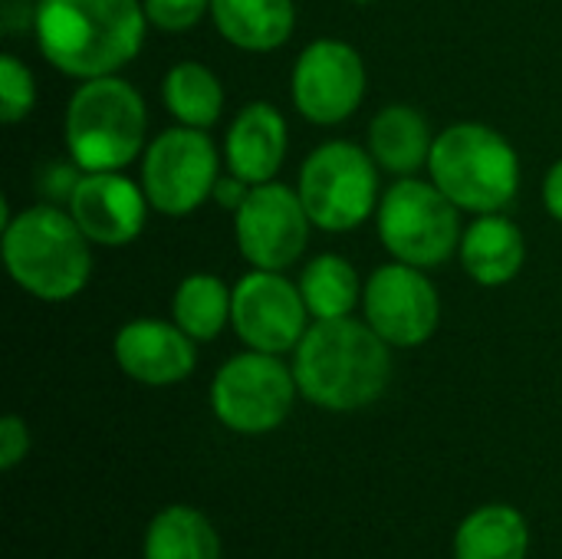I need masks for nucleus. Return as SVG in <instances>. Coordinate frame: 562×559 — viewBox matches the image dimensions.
Masks as SVG:
<instances>
[{
    "instance_id": "obj_1",
    "label": "nucleus",
    "mask_w": 562,
    "mask_h": 559,
    "mask_svg": "<svg viewBox=\"0 0 562 559\" xmlns=\"http://www.w3.org/2000/svg\"><path fill=\"white\" fill-rule=\"evenodd\" d=\"M142 0H40L36 46L49 66L72 79L115 76L145 43Z\"/></svg>"
},
{
    "instance_id": "obj_2",
    "label": "nucleus",
    "mask_w": 562,
    "mask_h": 559,
    "mask_svg": "<svg viewBox=\"0 0 562 559\" xmlns=\"http://www.w3.org/2000/svg\"><path fill=\"white\" fill-rule=\"evenodd\" d=\"M293 376L313 405L359 412L389 389L392 346L366 320H316L293 349Z\"/></svg>"
},
{
    "instance_id": "obj_3",
    "label": "nucleus",
    "mask_w": 562,
    "mask_h": 559,
    "mask_svg": "<svg viewBox=\"0 0 562 559\" xmlns=\"http://www.w3.org/2000/svg\"><path fill=\"white\" fill-rule=\"evenodd\" d=\"M0 221L3 264L23 293L43 303H66L86 290L92 273V241L69 211L56 204H36L10 217L3 208Z\"/></svg>"
},
{
    "instance_id": "obj_4",
    "label": "nucleus",
    "mask_w": 562,
    "mask_h": 559,
    "mask_svg": "<svg viewBox=\"0 0 562 559\" xmlns=\"http://www.w3.org/2000/svg\"><path fill=\"white\" fill-rule=\"evenodd\" d=\"M428 175L461 211L497 214L517 198L520 158L497 128L458 122L435 135Z\"/></svg>"
},
{
    "instance_id": "obj_5",
    "label": "nucleus",
    "mask_w": 562,
    "mask_h": 559,
    "mask_svg": "<svg viewBox=\"0 0 562 559\" xmlns=\"http://www.w3.org/2000/svg\"><path fill=\"white\" fill-rule=\"evenodd\" d=\"M142 92L119 79H82L66 105V148L79 171H122L145 145Z\"/></svg>"
},
{
    "instance_id": "obj_6",
    "label": "nucleus",
    "mask_w": 562,
    "mask_h": 559,
    "mask_svg": "<svg viewBox=\"0 0 562 559\" xmlns=\"http://www.w3.org/2000/svg\"><path fill=\"white\" fill-rule=\"evenodd\" d=\"M458 211L435 181L402 178L382 194L375 211L382 247L402 264L422 270L441 267L461 247Z\"/></svg>"
},
{
    "instance_id": "obj_7",
    "label": "nucleus",
    "mask_w": 562,
    "mask_h": 559,
    "mask_svg": "<svg viewBox=\"0 0 562 559\" xmlns=\"http://www.w3.org/2000/svg\"><path fill=\"white\" fill-rule=\"evenodd\" d=\"M296 191L319 231H352L379 204L375 158L352 142H326L303 161Z\"/></svg>"
},
{
    "instance_id": "obj_8",
    "label": "nucleus",
    "mask_w": 562,
    "mask_h": 559,
    "mask_svg": "<svg viewBox=\"0 0 562 559\" xmlns=\"http://www.w3.org/2000/svg\"><path fill=\"white\" fill-rule=\"evenodd\" d=\"M296 392V376L280 356L247 349L217 369L211 409L237 435H267L290 418Z\"/></svg>"
},
{
    "instance_id": "obj_9",
    "label": "nucleus",
    "mask_w": 562,
    "mask_h": 559,
    "mask_svg": "<svg viewBox=\"0 0 562 559\" xmlns=\"http://www.w3.org/2000/svg\"><path fill=\"white\" fill-rule=\"evenodd\" d=\"M148 204L165 217L194 214L217 188V148L204 128L175 125L161 132L142 161Z\"/></svg>"
},
{
    "instance_id": "obj_10",
    "label": "nucleus",
    "mask_w": 562,
    "mask_h": 559,
    "mask_svg": "<svg viewBox=\"0 0 562 559\" xmlns=\"http://www.w3.org/2000/svg\"><path fill=\"white\" fill-rule=\"evenodd\" d=\"M310 214L300 201V191L263 181L250 185L244 204L234 211L237 250L254 270H286L296 264L310 241Z\"/></svg>"
},
{
    "instance_id": "obj_11",
    "label": "nucleus",
    "mask_w": 562,
    "mask_h": 559,
    "mask_svg": "<svg viewBox=\"0 0 562 559\" xmlns=\"http://www.w3.org/2000/svg\"><path fill=\"white\" fill-rule=\"evenodd\" d=\"M310 320L300 283L286 280L283 270H250L234 287L231 326L247 349L270 356L293 353Z\"/></svg>"
},
{
    "instance_id": "obj_12",
    "label": "nucleus",
    "mask_w": 562,
    "mask_h": 559,
    "mask_svg": "<svg viewBox=\"0 0 562 559\" xmlns=\"http://www.w3.org/2000/svg\"><path fill=\"white\" fill-rule=\"evenodd\" d=\"M366 323L395 349L422 346L435 336L441 300L422 267L392 260L379 267L362 287Z\"/></svg>"
},
{
    "instance_id": "obj_13",
    "label": "nucleus",
    "mask_w": 562,
    "mask_h": 559,
    "mask_svg": "<svg viewBox=\"0 0 562 559\" xmlns=\"http://www.w3.org/2000/svg\"><path fill=\"white\" fill-rule=\"evenodd\" d=\"M366 63L342 40H316L293 63V105L313 125L346 122L366 99Z\"/></svg>"
},
{
    "instance_id": "obj_14",
    "label": "nucleus",
    "mask_w": 562,
    "mask_h": 559,
    "mask_svg": "<svg viewBox=\"0 0 562 559\" xmlns=\"http://www.w3.org/2000/svg\"><path fill=\"white\" fill-rule=\"evenodd\" d=\"M148 208L145 188L122 171H82L66 201V211L99 247L132 244L145 227Z\"/></svg>"
},
{
    "instance_id": "obj_15",
    "label": "nucleus",
    "mask_w": 562,
    "mask_h": 559,
    "mask_svg": "<svg viewBox=\"0 0 562 559\" xmlns=\"http://www.w3.org/2000/svg\"><path fill=\"white\" fill-rule=\"evenodd\" d=\"M115 362L119 369L142 382V385H175L184 382L194 366H198V353H194V339L171 320H132L115 333Z\"/></svg>"
},
{
    "instance_id": "obj_16",
    "label": "nucleus",
    "mask_w": 562,
    "mask_h": 559,
    "mask_svg": "<svg viewBox=\"0 0 562 559\" xmlns=\"http://www.w3.org/2000/svg\"><path fill=\"white\" fill-rule=\"evenodd\" d=\"M286 119L270 102H250L237 112V119L227 128L224 155L231 175H237L247 185L273 181L286 158Z\"/></svg>"
},
{
    "instance_id": "obj_17",
    "label": "nucleus",
    "mask_w": 562,
    "mask_h": 559,
    "mask_svg": "<svg viewBox=\"0 0 562 559\" xmlns=\"http://www.w3.org/2000/svg\"><path fill=\"white\" fill-rule=\"evenodd\" d=\"M458 254H461L464 273L474 283L504 287L524 270L527 241H524V231L497 211V214L474 217V224L461 234Z\"/></svg>"
},
{
    "instance_id": "obj_18",
    "label": "nucleus",
    "mask_w": 562,
    "mask_h": 559,
    "mask_svg": "<svg viewBox=\"0 0 562 559\" xmlns=\"http://www.w3.org/2000/svg\"><path fill=\"white\" fill-rule=\"evenodd\" d=\"M431 145L435 135L428 119L405 102L385 105L369 125V152L375 165L398 178H415V171L428 168Z\"/></svg>"
},
{
    "instance_id": "obj_19",
    "label": "nucleus",
    "mask_w": 562,
    "mask_h": 559,
    "mask_svg": "<svg viewBox=\"0 0 562 559\" xmlns=\"http://www.w3.org/2000/svg\"><path fill=\"white\" fill-rule=\"evenodd\" d=\"M217 33L247 53H270L283 46L296 23L293 0H211Z\"/></svg>"
},
{
    "instance_id": "obj_20",
    "label": "nucleus",
    "mask_w": 562,
    "mask_h": 559,
    "mask_svg": "<svg viewBox=\"0 0 562 559\" xmlns=\"http://www.w3.org/2000/svg\"><path fill=\"white\" fill-rule=\"evenodd\" d=\"M530 527L510 504H487L468 514L454 534V559H527Z\"/></svg>"
},
{
    "instance_id": "obj_21",
    "label": "nucleus",
    "mask_w": 562,
    "mask_h": 559,
    "mask_svg": "<svg viewBox=\"0 0 562 559\" xmlns=\"http://www.w3.org/2000/svg\"><path fill=\"white\" fill-rule=\"evenodd\" d=\"M145 559H221V537L214 524L184 504L165 507L145 530Z\"/></svg>"
},
{
    "instance_id": "obj_22",
    "label": "nucleus",
    "mask_w": 562,
    "mask_h": 559,
    "mask_svg": "<svg viewBox=\"0 0 562 559\" xmlns=\"http://www.w3.org/2000/svg\"><path fill=\"white\" fill-rule=\"evenodd\" d=\"M161 99H165V109L178 119V125H188V128L214 125L224 109L221 79L204 63H191V59L168 69Z\"/></svg>"
},
{
    "instance_id": "obj_23",
    "label": "nucleus",
    "mask_w": 562,
    "mask_h": 559,
    "mask_svg": "<svg viewBox=\"0 0 562 559\" xmlns=\"http://www.w3.org/2000/svg\"><path fill=\"white\" fill-rule=\"evenodd\" d=\"M300 293L313 320H339L362 300V283L356 267L339 254H319L303 267Z\"/></svg>"
},
{
    "instance_id": "obj_24",
    "label": "nucleus",
    "mask_w": 562,
    "mask_h": 559,
    "mask_svg": "<svg viewBox=\"0 0 562 559\" xmlns=\"http://www.w3.org/2000/svg\"><path fill=\"white\" fill-rule=\"evenodd\" d=\"M231 306H234V290H227L224 280L211 273H191L175 290L171 320L194 343H207L221 336V329L231 323Z\"/></svg>"
},
{
    "instance_id": "obj_25",
    "label": "nucleus",
    "mask_w": 562,
    "mask_h": 559,
    "mask_svg": "<svg viewBox=\"0 0 562 559\" xmlns=\"http://www.w3.org/2000/svg\"><path fill=\"white\" fill-rule=\"evenodd\" d=\"M33 102H36L33 72L13 53H3L0 56V119L7 125H16L20 119L33 112Z\"/></svg>"
},
{
    "instance_id": "obj_26",
    "label": "nucleus",
    "mask_w": 562,
    "mask_h": 559,
    "mask_svg": "<svg viewBox=\"0 0 562 559\" xmlns=\"http://www.w3.org/2000/svg\"><path fill=\"white\" fill-rule=\"evenodd\" d=\"M142 3L148 23L165 33H184L211 10V0H142Z\"/></svg>"
},
{
    "instance_id": "obj_27",
    "label": "nucleus",
    "mask_w": 562,
    "mask_h": 559,
    "mask_svg": "<svg viewBox=\"0 0 562 559\" xmlns=\"http://www.w3.org/2000/svg\"><path fill=\"white\" fill-rule=\"evenodd\" d=\"M30 451V428L23 418L16 415H7L0 422V468L3 471H13Z\"/></svg>"
},
{
    "instance_id": "obj_28",
    "label": "nucleus",
    "mask_w": 562,
    "mask_h": 559,
    "mask_svg": "<svg viewBox=\"0 0 562 559\" xmlns=\"http://www.w3.org/2000/svg\"><path fill=\"white\" fill-rule=\"evenodd\" d=\"M543 204L547 211L562 221V158L547 171V181H543Z\"/></svg>"
},
{
    "instance_id": "obj_29",
    "label": "nucleus",
    "mask_w": 562,
    "mask_h": 559,
    "mask_svg": "<svg viewBox=\"0 0 562 559\" xmlns=\"http://www.w3.org/2000/svg\"><path fill=\"white\" fill-rule=\"evenodd\" d=\"M352 3H375V0H352Z\"/></svg>"
},
{
    "instance_id": "obj_30",
    "label": "nucleus",
    "mask_w": 562,
    "mask_h": 559,
    "mask_svg": "<svg viewBox=\"0 0 562 559\" xmlns=\"http://www.w3.org/2000/svg\"><path fill=\"white\" fill-rule=\"evenodd\" d=\"M36 3H40V0H36Z\"/></svg>"
}]
</instances>
